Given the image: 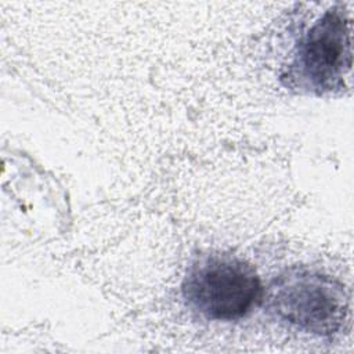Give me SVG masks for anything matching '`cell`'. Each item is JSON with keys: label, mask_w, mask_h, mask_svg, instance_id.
Listing matches in <instances>:
<instances>
[{"label": "cell", "mask_w": 354, "mask_h": 354, "mask_svg": "<svg viewBox=\"0 0 354 354\" xmlns=\"http://www.w3.org/2000/svg\"><path fill=\"white\" fill-rule=\"evenodd\" d=\"M351 59V19L342 4H335L299 35L281 79L300 91L332 93L344 87Z\"/></svg>", "instance_id": "obj_1"}, {"label": "cell", "mask_w": 354, "mask_h": 354, "mask_svg": "<svg viewBox=\"0 0 354 354\" xmlns=\"http://www.w3.org/2000/svg\"><path fill=\"white\" fill-rule=\"evenodd\" d=\"M267 304L281 321L322 336L337 332L348 313L344 286L330 275L307 268H293L275 278Z\"/></svg>", "instance_id": "obj_2"}, {"label": "cell", "mask_w": 354, "mask_h": 354, "mask_svg": "<svg viewBox=\"0 0 354 354\" xmlns=\"http://www.w3.org/2000/svg\"><path fill=\"white\" fill-rule=\"evenodd\" d=\"M187 303L214 321L246 315L261 299L256 270L231 254H206L191 264L183 282Z\"/></svg>", "instance_id": "obj_3"}]
</instances>
